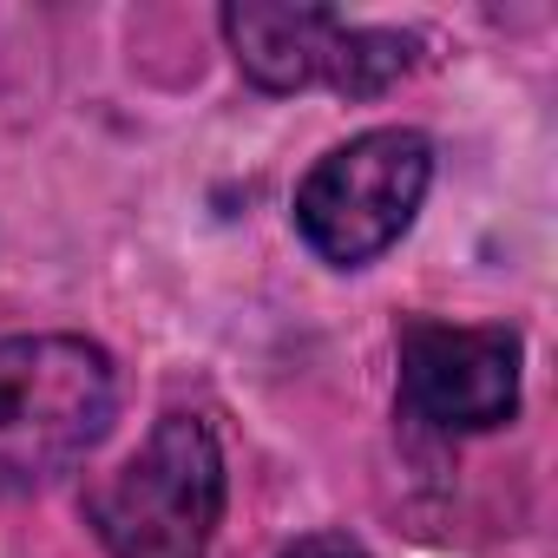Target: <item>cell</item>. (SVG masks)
Returning a JSON list of instances; mask_svg holds the SVG:
<instances>
[{"instance_id": "obj_1", "label": "cell", "mask_w": 558, "mask_h": 558, "mask_svg": "<svg viewBox=\"0 0 558 558\" xmlns=\"http://www.w3.org/2000/svg\"><path fill=\"white\" fill-rule=\"evenodd\" d=\"M112 362L80 336L0 342V493H40L112 427Z\"/></svg>"}, {"instance_id": "obj_2", "label": "cell", "mask_w": 558, "mask_h": 558, "mask_svg": "<svg viewBox=\"0 0 558 558\" xmlns=\"http://www.w3.org/2000/svg\"><path fill=\"white\" fill-rule=\"evenodd\" d=\"M223 519V453L197 414H165L145 447L86 493V525L112 558H204Z\"/></svg>"}, {"instance_id": "obj_3", "label": "cell", "mask_w": 558, "mask_h": 558, "mask_svg": "<svg viewBox=\"0 0 558 558\" xmlns=\"http://www.w3.org/2000/svg\"><path fill=\"white\" fill-rule=\"evenodd\" d=\"M427 178H434V151H427L421 132H408V125L362 132L303 178L296 230L323 263L355 269V263L381 256L414 223V210L427 197Z\"/></svg>"}, {"instance_id": "obj_4", "label": "cell", "mask_w": 558, "mask_h": 558, "mask_svg": "<svg viewBox=\"0 0 558 558\" xmlns=\"http://www.w3.org/2000/svg\"><path fill=\"white\" fill-rule=\"evenodd\" d=\"M401 401L447 434H486L519 408V336L512 329H401Z\"/></svg>"}, {"instance_id": "obj_5", "label": "cell", "mask_w": 558, "mask_h": 558, "mask_svg": "<svg viewBox=\"0 0 558 558\" xmlns=\"http://www.w3.org/2000/svg\"><path fill=\"white\" fill-rule=\"evenodd\" d=\"M223 34H230L236 66L263 93H303L316 80L336 86L342 40H349V27L329 8H276V0H236V8H223Z\"/></svg>"}, {"instance_id": "obj_6", "label": "cell", "mask_w": 558, "mask_h": 558, "mask_svg": "<svg viewBox=\"0 0 558 558\" xmlns=\"http://www.w3.org/2000/svg\"><path fill=\"white\" fill-rule=\"evenodd\" d=\"M283 558H368V551H362V538H349V532H310V538H296Z\"/></svg>"}]
</instances>
